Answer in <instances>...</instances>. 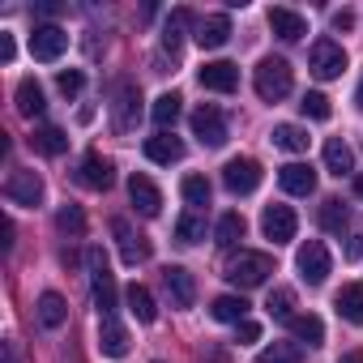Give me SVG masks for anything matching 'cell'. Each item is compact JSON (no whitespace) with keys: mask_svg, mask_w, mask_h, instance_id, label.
Returning a JSON list of instances; mask_svg holds the SVG:
<instances>
[{"mask_svg":"<svg viewBox=\"0 0 363 363\" xmlns=\"http://www.w3.org/2000/svg\"><path fill=\"white\" fill-rule=\"evenodd\" d=\"M86 269H90L94 308H99L103 316H111L116 303H120V291H116V274H111V265H107V252H103V248H86Z\"/></svg>","mask_w":363,"mask_h":363,"instance_id":"cell-1","label":"cell"},{"mask_svg":"<svg viewBox=\"0 0 363 363\" xmlns=\"http://www.w3.org/2000/svg\"><path fill=\"white\" fill-rule=\"evenodd\" d=\"M252 86H257V94L265 103H282L291 94V86H295V73H291V65L282 56H265L257 65V73H252Z\"/></svg>","mask_w":363,"mask_h":363,"instance_id":"cell-2","label":"cell"},{"mask_svg":"<svg viewBox=\"0 0 363 363\" xmlns=\"http://www.w3.org/2000/svg\"><path fill=\"white\" fill-rule=\"evenodd\" d=\"M269 274H274V257H269V252H240V261L227 265V282L240 286V291L261 286Z\"/></svg>","mask_w":363,"mask_h":363,"instance_id":"cell-3","label":"cell"},{"mask_svg":"<svg viewBox=\"0 0 363 363\" xmlns=\"http://www.w3.org/2000/svg\"><path fill=\"white\" fill-rule=\"evenodd\" d=\"M261 162L257 158H231L227 167H223V184H227V193H235V197H248V193H257L261 189Z\"/></svg>","mask_w":363,"mask_h":363,"instance_id":"cell-4","label":"cell"},{"mask_svg":"<svg viewBox=\"0 0 363 363\" xmlns=\"http://www.w3.org/2000/svg\"><path fill=\"white\" fill-rule=\"evenodd\" d=\"M295 269H299V278H303L308 286H320V282L329 278V269H333L329 248H325L320 240H308V244L295 252Z\"/></svg>","mask_w":363,"mask_h":363,"instance_id":"cell-5","label":"cell"},{"mask_svg":"<svg viewBox=\"0 0 363 363\" xmlns=\"http://www.w3.org/2000/svg\"><path fill=\"white\" fill-rule=\"evenodd\" d=\"M308 69H312L320 82L342 77V73H346V52H342V43H333V39H316V43H312V56H308Z\"/></svg>","mask_w":363,"mask_h":363,"instance_id":"cell-6","label":"cell"},{"mask_svg":"<svg viewBox=\"0 0 363 363\" xmlns=\"http://www.w3.org/2000/svg\"><path fill=\"white\" fill-rule=\"evenodd\" d=\"M189 124H193V137H197L201 145H210V150L227 145V120H223V111H218V107L201 103V107L189 116Z\"/></svg>","mask_w":363,"mask_h":363,"instance_id":"cell-7","label":"cell"},{"mask_svg":"<svg viewBox=\"0 0 363 363\" xmlns=\"http://www.w3.org/2000/svg\"><path fill=\"white\" fill-rule=\"evenodd\" d=\"M43 175L39 171H13L9 179H5V197L13 201V206H43Z\"/></svg>","mask_w":363,"mask_h":363,"instance_id":"cell-8","label":"cell"},{"mask_svg":"<svg viewBox=\"0 0 363 363\" xmlns=\"http://www.w3.org/2000/svg\"><path fill=\"white\" fill-rule=\"evenodd\" d=\"M77 184H82V189H94V193H107V189L116 184L111 158H103L99 150H90V154L82 158V167H77Z\"/></svg>","mask_w":363,"mask_h":363,"instance_id":"cell-9","label":"cell"},{"mask_svg":"<svg viewBox=\"0 0 363 363\" xmlns=\"http://www.w3.org/2000/svg\"><path fill=\"white\" fill-rule=\"evenodd\" d=\"M65 52H69V30H60V26H35V35H30V56L35 60L56 65Z\"/></svg>","mask_w":363,"mask_h":363,"instance_id":"cell-10","label":"cell"},{"mask_svg":"<svg viewBox=\"0 0 363 363\" xmlns=\"http://www.w3.org/2000/svg\"><path fill=\"white\" fill-rule=\"evenodd\" d=\"M197 82L206 90H214V94H235L240 90V65H231V60H206L197 69Z\"/></svg>","mask_w":363,"mask_h":363,"instance_id":"cell-11","label":"cell"},{"mask_svg":"<svg viewBox=\"0 0 363 363\" xmlns=\"http://www.w3.org/2000/svg\"><path fill=\"white\" fill-rule=\"evenodd\" d=\"M261 231H265V240H274V244H291L295 231H299V218H295L291 206H265V214H261Z\"/></svg>","mask_w":363,"mask_h":363,"instance_id":"cell-12","label":"cell"},{"mask_svg":"<svg viewBox=\"0 0 363 363\" xmlns=\"http://www.w3.org/2000/svg\"><path fill=\"white\" fill-rule=\"evenodd\" d=\"M162 286H167V295H171L175 308H193L197 303V278L184 265H167L162 269Z\"/></svg>","mask_w":363,"mask_h":363,"instance_id":"cell-13","label":"cell"},{"mask_svg":"<svg viewBox=\"0 0 363 363\" xmlns=\"http://www.w3.org/2000/svg\"><path fill=\"white\" fill-rule=\"evenodd\" d=\"M137 111H141V90H137L133 82H124V86L116 90L111 128H116V133H133V124H137Z\"/></svg>","mask_w":363,"mask_h":363,"instance_id":"cell-14","label":"cell"},{"mask_svg":"<svg viewBox=\"0 0 363 363\" xmlns=\"http://www.w3.org/2000/svg\"><path fill=\"white\" fill-rule=\"evenodd\" d=\"M111 231H116V240H120V261H124V265H145V261H150V240L137 235L124 218H116Z\"/></svg>","mask_w":363,"mask_h":363,"instance_id":"cell-15","label":"cell"},{"mask_svg":"<svg viewBox=\"0 0 363 363\" xmlns=\"http://www.w3.org/2000/svg\"><path fill=\"white\" fill-rule=\"evenodd\" d=\"M128 197H133V206H137L141 218H158L162 214V193L154 189L150 175H133L128 179Z\"/></svg>","mask_w":363,"mask_h":363,"instance_id":"cell-16","label":"cell"},{"mask_svg":"<svg viewBox=\"0 0 363 363\" xmlns=\"http://www.w3.org/2000/svg\"><path fill=\"white\" fill-rule=\"evenodd\" d=\"M278 184L291 197H312L316 193V171L308 162H286V167H278Z\"/></svg>","mask_w":363,"mask_h":363,"instance_id":"cell-17","label":"cell"},{"mask_svg":"<svg viewBox=\"0 0 363 363\" xmlns=\"http://www.w3.org/2000/svg\"><path fill=\"white\" fill-rule=\"evenodd\" d=\"M269 30H274L282 43H299V39L308 35V22H303V13L274 5V9H269Z\"/></svg>","mask_w":363,"mask_h":363,"instance_id":"cell-18","label":"cell"},{"mask_svg":"<svg viewBox=\"0 0 363 363\" xmlns=\"http://www.w3.org/2000/svg\"><path fill=\"white\" fill-rule=\"evenodd\" d=\"M128 346H133V342H128V329H124L116 316H103V320H99V350H103L107 359H124Z\"/></svg>","mask_w":363,"mask_h":363,"instance_id":"cell-19","label":"cell"},{"mask_svg":"<svg viewBox=\"0 0 363 363\" xmlns=\"http://www.w3.org/2000/svg\"><path fill=\"white\" fill-rule=\"evenodd\" d=\"M145 158L150 162H162V167H171V162H179L184 158V141L179 137H171V133H158V137H145Z\"/></svg>","mask_w":363,"mask_h":363,"instance_id":"cell-20","label":"cell"},{"mask_svg":"<svg viewBox=\"0 0 363 363\" xmlns=\"http://www.w3.org/2000/svg\"><path fill=\"white\" fill-rule=\"evenodd\" d=\"M227 39H231V18H227V13H210V18L197 22V43H201L206 52L223 48Z\"/></svg>","mask_w":363,"mask_h":363,"instance_id":"cell-21","label":"cell"},{"mask_svg":"<svg viewBox=\"0 0 363 363\" xmlns=\"http://www.w3.org/2000/svg\"><path fill=\"white\" fill-rule=\"evenodd\" d=\"M333 308L346 325H363V282H346L337 295H333Z\"/></svg>","mask_w":363,"mask_h":363,"instance_id":"cell-22","label":"cell"},{"mask_svg":"<svg viewBox=\"0 0 363 363\" xmlns=\"http://www.w3.org/2000/svg\"><path fill=\"white\" fill-rule=\"evenodd\" d=\"M18 111H22L26 120H35V116L48 111V94H43V86H39L35 77H22V82H18Z\"/></svg>","mask_w":363,"mask_h":363,"instance_id":"cell-23","label":"cell"},{"mask_svg":"<svg viewBox=\"0 0 363 363\" xmlns=\"http://www.w3.org/2000/svg\"><path fill=\"white\" fill-rule=\"evenodd\" d=\"M30 145H35L39 154H48V158H60V154L69 150V133L56 128V124H39V128L30 133Z\"/></svg>","mask_w":363,"mask_h":363,"instance_id":"cell-24","label":"cell"},{"mask_svg":"<svg viewBox=\"0 0 363 363\" xmlns=\"http://www.w3.org/2000/svg\"><path fill=\"white\" fill-rule=\"evenodd\" d=\"M325 167H329V175H337V179L350 175V171H354V150H350L342 137H329V141H325Z\"/></svg>","mask_w":363,"mask_h":363,"instance_id":"cell-25","label":"cell"},{"mask_svg":"<svg viewBox=\"0 0 363 363\" xmlns=\"http://www.w3.org/2000/svg\"><path fill=\"white\" fill-rule=\"evenodd\" d=\"M210 316L223 325H240V320H248V299L244 295H218L210 303Z\"/></svg>","mask_w":363,"mask_h":363,"instance_id":"cell-26","label":"cell"},{"mask_svg":"<svg viewBox=\"0 0 363 363\" xmlns=\"http://www.w3.org/2000/svg\"><path fill=\"white\" fill-rule=\"evenodd\" d=\"M65 320H69V303H65V295L43 291V295H39V325H43V329H60Z\"/></svg>","mask_w":363,"mask_h":363,"instance_id":"cell-27","label":"cell"},{"mask_svg":"<svg viewBox=\"0 0 363 363\" xmlns=\"http://www.w3.org/2000/svg\"><path fill=\"white\" fill-rule=\"evenodd\" d=\"M286 325H291V333H295L299 342H308V346H320V342H325V320H320L316 312H299V316H291Z\"/></svg>","mask_w":363,"mask_h":363,"instance_id":"cell-28","label":"cell"},{"mask_svg":"<svg viewBox=\"0 0 363 363\" xmlns=\"http://www.w3.org/2000/svg\"><path fill=\"white\" fill-rule=\"evenodd\" d=\"M308 128H299V124H274V145L278 150H286V154H308Z\"/></svg>","mask_w":363,"mask_h":363,"instance_id":"cell-29","label":"cell"},{"mask_svg":"<svg viewBox=\"0 0 363 363\" xmlns=\"http://www.w3.org/2000/svg\"><path fill=\"white\" fill-rule=\"evenodd\" d=\"M124 299H128V312L141 320V325H154V316H158V308H154V295L141 286V282H133L128 291H124Z\"/></svg>","mask_w":363,"mask_h":363,"instance_id":"cell-30","label":"cell"},{"mask_svg":"<svg viewBox=\"0 0 363 363\" xmlns=\"http://www.w3.org/2000/svg\"><path fill=\"white\" fill-rule=\"evenodd\" d=\"M179 103H184V99H179L175 90L158 94V99H154V107H150V120H154V124H158V128L167 133V128H171V124L179 120Z\"/></svg>","mask_w":363,"mask_h":363,"instance_id":"cell-31","label":"cell"},{"mask_svg":"<svg viewBox=\"0 0 363 363\" xmlns=\"http://www.w3.org/2000/svg\"><path fill=\"white\" fill-rule=\"evenodd\" d=\"M244 231H248V223L231 210V214H223L218 218V227H214V240H218V248H235L240 240H244Z\"/></svg>","mask_w":363,"mask_h":363,"instance_id":"cell-32","label":"cell"},{"mask_svg":"<svg viewBox=\"0 0 363 363\" xmlns=\"http://www.w3.org/2000/svg\"><path fill=\"white\" fill-rule=\"evenodd\" d=\"M189 22H193V13H189V9H175V13L167 18V30H162V52H167L171 60L179 56V30H184Z\"/></svg>","mask_w":363,"mask_h":363,"instance_id":"cell-33","label":"cell"},{"mask_svg":"<svg viewBox=\"0 0 363 363\" xmlns=\"http://www.w3.org/2000/svg\"><path fill=\"white\" fill-rule=\"evenodd\" d=\"M175 240H179V244H201V240H206V218H201L197 210L179 214V223H175Z\"/></svg>","mask_w":363,"mask_h":363,"instance_id":"cell-34","label":"cell"},{"mask_svg":"<svg viewBox=\"0 0 363 363\" xmlns=\"http://www.w3.org/2000/svg\"><path fill=\"white\" fill-rule=\"evenodd\" d=\"M56 227L65 231V235H73V240H82L86 235V210L82 206H60V214H56Z\"/></svg>","mask_w":363,"mask_h":363,"instance_id":"cell-35","label":"cell"},{"mask_svg":"<svg viewBox=\"0 0 363 363\" xmlns=\"http://www.w3.org/2000/svg\"><path fill=\"white\" fill-rule=\"evenodd\" d=\"M179 193H184L189 206H210V179L206 175H184V184H179Z\"/></svg>","mask_w":363,"mask_h":363,"instance_id":"cell-36","label":"cell"},{"mask_svg":"<svg viewBox=\"0 0 363 363\" xmlns=\"http://www.w3.org/2000/svg\"><path fill=\"white\" fill-rule=\"evenodd\" d=\"M295 291H286V286H278V291H269V299H265V312L274 316V320H291L295 312Z\"/></svg>","mask_w":363,"mask_h":363,"instance_id":"cell-37","label":"cell"},{"mask_svg":"<svg viewBox=\"0 0 363 363\" xmlns=\"http://www.w3.org/2000/svg\"><path fill=\"white\" fill-rule=\"evenodd\" d=\"M299 111H303L308 120H329V116H333V107H329V99H325L320 90H308V94L299 99Z\"/></svg>","mask_w":363,"mask_h":363,"instance_id":"cell-38","label":"cell"},{"mask_svg":"<svg viewBox=\"0 0 363 363\" xmlns=\"http://www.w3.org/2000/svg\"><path fill=\"white\" fill-rule=\"evenodd\" d=\"M346 218H350V210H346L337 197H329V201L320 206V227H325V231H342V227H346Z\"/></svg>","mask_w":363,"mask_h":363,"instance_id":"cell-39","label":"cell"},{"mask_svg":"<svg viewBox=\"0 0 363 363\" xmlns=\"http://www.w3.org/2000/svg\"><path fill=\"white\" fill-rule=\"evenodd\" d=\"M257 363H299V350L291 342H274V346H265L257 354Z\"/></svg>","mask_w":363,"mask_h":363,"instance_id":"cell-40","label":"cell"},{"mask_svg":"<svg viewBox=\"0 0 363 363\" xmlns=\"http://www.w3.org/2000/svg\"><path fill=\"white\" fill-rule=\"evenodd\" d=\"M56 86H60L65 99H77L82 86H86V73H82V69H60V73H56Z\"/></svg>","mask_w":363,"mask_h":363,"instance_id":"cell-41","label":"cell"},{"mask_svg":"<svg viewBox=\"0 0 363 363\" xmlns=\"http://www.w3.org/2000/svg\"><path fill=\"white\" fill-rule=\"evenodd\" d=\"M257 337H261V325H257V320H240V325H235V342H240V346H248V342H257Z\"/></svg>","mask_w":363,"mask_h":363,"instance_id":"cell-42","label":"cell"},{"mask_svg":"<svg viewBox=\"0 0 363 363\" xmlns=\"http://www.w3.org/2000/svg\"><path fill=\"white\" fill-rule=\"evenodd\" d=\"M13 56H18V43H13V35H9V30H0V60H5V65H13Z\"/></svg>","mask_w":363,"mask_h":363,"instance_id":"cell-43","label":"cell"},{"mask_svg":"<svg viewBox=\"0 0 363 363\" xmlns=\"http://www.w3.org/2000/svg\"><path fill=\"white\" fill-rule=\"evenodd\" d=\"M333 30H354V13L350 9H337L333 13Z\"/></svg>","mask_w":363,"mask_h":363,"instance_id":"cell-44","label":"cell"},{"mask_svg":"<svg viewBox=\"0 0 363 363\" xmlns=\"http://www.w3.org/2000/svg\"><path fill=\"white\" fill-rule=\"evenodd\" d=\"M359 257H363V231H354L346 244V261H359Z\"/></svg>","mask_w":363,"mask_h":363,"instance_id":"cell-45","label":"cell"},{"mask_svg":"<svg viewBox=\"0 0 363 363\" xmlns=\"http://www.w3.org/2000/svg\"><path fill=\"white\" fill-rule=\"evenodd\" d=\"M337 363H363V350H346V354H342Z\"/></svg>","mask_w":363,"mask_h":363,"instance_id":"cell-46","label":"cell"},{"mask_svg":"<svg viewBox=\"0 0 363 363\" xmlns=\"http://www.w3.org/2000/svg\"><path fill=\"white\" fill-rule=\"evenodd\" d=\"M354 107H363V82H359V90H354Z\"/></svg>","mask_w":363,"mask_h":363,"instance_id":"cell-47","label":"cell"},{"mask_svg":"<svg viewBox=\"0 0 363 363\" xmlns=\"http://www.w3.org/2000/svg\"><path fill=\"white\" fill-rule=\"evenodd\" d=\"M354 193H359V197H363V175H354Z\"/></svg>","mask_w":363,"mask_h":363,"instance_id":"cell-48","label":"cell"}]
</instances>
